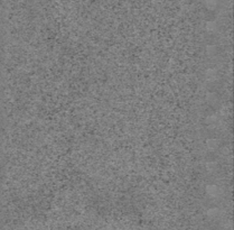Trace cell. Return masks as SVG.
I'll list each match as a JSON object with an SVG mask.
<instances>
[{
    "mask_svg": "<svg viewBox=\"0 0 234 230\" xmlns=\"http://www.w3.org/2000/svg\"><path fill=\"white\" fill-rule=\"evenodd\" d=\"M207 192H208V194L212 195V196H216V194H217V188L215 185H211V186L207 188Z\"/></svg>",
    "mask_w": 234,
    "mask_h": 230,
    "instance_id": "obj_1",
    "label": "cell"
},
{
    "mask_svg": "<svg viewBox=\"0 0 234 230\" xmlns=\"http://www.w3.org/2000/svg\"><path fill=\"white\" fill-rule=\"evenodd\" d=\"M206 7L211 10L215 9L216 7V0H206Z\"/></svg>",
    "mask_w": 234,
    "mask_h": 230,
    "instance_id": "obj_2",
    "label": "cell"
},
{
    "mask_svg": "<svg viewBox=\"0 0 234 230\" xmlns=\"http://www.w3.org/2000/svg\"><path fill=\"white\" fill-rule=\"evenodd\" d=\"M207 214H208L210 217L214 218V217H216V215L218 214V209H215V208H213V209H211V210H208V211H207Z\"/></svg>",
    "mask_w": 234,
    "mask_h": 230,
    "instance_id": "obj_3",
    "label": "cell"
}]
</instances>
